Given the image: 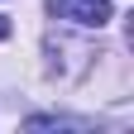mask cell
<instances>
[{
	"label": "cell",
	"mask_w": 134,
	"mask_h": 134,
	"mask_svg": "<svg viewBox=\"0 0 134 134\" xmlns=\"http://www.w3.org/2000/svg\"><path fill=\"white\" fill-rule=\"evenodd\" d=\"M48 10L72 24H96V29L110 19V0H48Z\"/></svg>",
	"instance_id": "6da1fadb"
},
{
	"label": "cell",
	"mask_w": 134,
	"mask_h": 134,
	"mask_svg": "<svg viewBox=\"0 0 134 134\" xmlns=\"http://www.w3.org/2000/svg\"><path fill=\"white\" fill-rule=\"evenodd\" d=\"M0 38H10V19H5V14H0Z\"/></svg>",
	"instance_id": "7a4b0ae2"
}]
</instances>
